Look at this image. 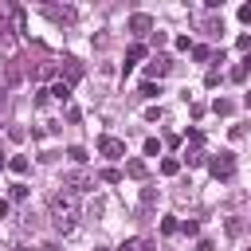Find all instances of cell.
<instances>
[{
    "mask_svg": "<svg viewBox=\"0 0 251 251\" xmlns=\"http://www.w3.org/2000/svg\"><path fill=\"white\" fill-rule=\"evenodd\" d=\"M126 173H129L133 180H141V176H145L149 169H145V161H141V157H129V161H126Z\"/></svg>",
    "mask_w": 251,
    "mask_h": 251,
    "instance_id": "9",
    "label": "cell"
},
{
    "mask_svg": "<svg viewBox=\"0 0 251 251\" xmlns=\"http://www.w3.org/2000/svg\"><path fill=\"white\" fill-rule=\"evenodd\" d=\"M196 251H212V239H200V243H196Z\"/></svg>",
    "mask_w": 251,
    "mask_h": 251,
    "instance_id": "28",
    "label": "cell"
},
{
    "mask_svg": "<svg viewBox=\"0 0 251 251\" xmlns=\"http://www.w3.org/2000/svg\"><path fill=\"white\" fill-rule=\"evenodd\" d=\"M94 251H106V247H94Z\"/></svg>",
    "mask_w": 251,
    "mask_h": 251,
    "instance_id": "31",
    "label": "cell"
},
{
    "mask_svg": "<svg viewBox=\"0 0 251 251\" xmlns=\"http://www.w3.org/2000/svg\"><path fill=\"white\" fill-rule=\"evenodd\" d=\"M47 216H51V227H55L59 235H71V231L78 227V216H82L78 196H71V192H55L51 204H47Z\"/></svg>",
    "mask_w": 251,
    "mask_h": 251,
    "instance_id": "1",
    "label": "cell"
},
{
    "mask_svg": "<svg viewBox=\"0 0 251 251\" xmlns=\"http://www.w3.org/2000/svg\"><path fill=\"white\" fill-rule=\"evenodd\" d=\"M212 110H216V114H231V102H227V98H216Z\"/></svg>",
    "mask_w": 251,
    "mask_h": 251,
    "instance_id": "24",
    "label": "cell"
},
{
    "mask_svg": "<svg viewBox=\"0 0 251 251\" xmlns=\"http://www.w3.org/2000/svg\"><path fill=\"white\" fill-rule=\"evenodd\" d=\"M67 157H71L75 165H82V161H86V149H82V145H71V149H67Z\"/></svg>",
    "mask_w": 251,
    "mask_h": 251,
    "instance_id": "16",
    "label": "cell"
},
{
    "mask_svg": "<svg viewBox=\"0 0 251 251\" xmlns=\"http://www.w3.org/2000/svg\"><path fill=\"white\" fill-rule=\"evenodd\" d=\"M169 71H173V59H169V55H153V59H149V67H145L149 82H153V78H165Z\"/></svg>",
    "mask_w": 251,
    "mask_h": 251,
    "instance_id": "4",
    "label": "cell"
},
{
    "mask_svg": "<svg viewBox=\"0 0 251 251\" xmlns=\"http://www.w3.org/2000/svg\"><path fill=\"white\" fill-rule=\"evenodd\" d=\"M176 231H184V235H196V231H200V224H196V220H184V224H176Z\"/></svg>",
    "mask_w": 251,
    "mask_h": 251,
    "instance_id": "22",
    "label": "cell"
},
{
    "mask_svg": "<svg viewBox=\"0 0 251 251\" xmlns=\"http://www.w3.org/2000/svg\"><path fill=\"white\" fill-rule=\"evenodd\" d=\"M157 94H161V82H149V78H145V82H141V98H157Z\"/></svg>",
    "mask_w": 251,
    "mask_h": 251,
    "instance_id": "13",
    "label": "cell"
},
{
    "mask_svg": "<svg viewBox=\"0 0 251 251\" xmlns=\"http://www.w3.org/2000/svg\"><path fill=\"white\" fill-rule=\"evenodd\" d=\"M4 165H8V161H4V153H0V169H4Z\"/></svg>",
    "mask_w": 251,
    "mask_h": 251,
    "instance_id": "29",
    "label": "cell"
},
{
    "mask_svg": "<svg viewBox=\"0 0 251 251\" xmlns=\"http://www.w3.org/2000/svg\"><path fill=\"white\" fill-rule=\"evenodd\" d=\"M8 169H12L16 176H24V173H27V157H20V153H16V157L8 161Z\"/></svg>",
    "mask_w": 251,
    "mask_h": 251,
    "instance_id": "11",
    "label": "cell"
},
{
    "mask_svg": "<svg viewBox=\"0 0 251 251\" xmlns=\"http://www.w3.org/2000/svg\"><path fill=\"white\" fill-rule=\"evenodd\" d=\"M12 200L24 204V200H27V184H12Z\"/></svg>",
    "mask_w": 251,
    "mask_h": 251,
    "instance_id": "21",
    "label": "cell"
},
{
    "mask_svg": "<svg viewBox=\"0 0 251 251\" xmlns=\"http://www.w3.org/2000/svg\"><path fill=\"white\" fill-rule=\"evenodd\" d=\"M16 47H20L16 31H0V55H4V59H12V55H16Z\"/></svg>",
    "mask_w": 251,
    "mask_h": 251,
    "instance_id": "7",
    "label": "cell"
},
{
    "mask_svg": "<svg viewBox=\"0 0 251 251\" xmlns=\"http://www.w3.org/2000/svg\"><path fill=\"white\" fill-rule=\"evenodd\" d=\"M0 106H4V90H0Z\"/></svg>",
    "mask_w": 251,
    "mask_h": 251,
    "instance_id": "30",
    "label": "cell"
},
{
    "mask_svg": "<svg viewBox=\"0 0 251 251\" xmlns=\"http://www.w3.org/2000/svg\"><path fill=\"white\" fill-rule=\"evenodd\" d=\"M208 169H212V176L216 180H231L235 176V153H216V157H208Z\"/></svg>",
    "mask_w": 251,
    "mask_h": 251,
    "instance_id": "2",
    "label": "cell"
},
{
    "mask_svg": "<svg viewBox=\"0 0 251 251\" xmlns=\"http://www.w3.org/2000/svg\"><path fill=\"white\" fill-rule=\"evenodd\" d=\"M129 31H133V35H149V31H153V20H149L145 12H133V16H129Z\"/></svg>",
    "mask_w": 251,
    "mask_h": 251,
    "instance_id": "6",
    "label": "cell"
},
{
    "mask_svg": "<svg viewBox=\"0 0 251 251\" xmlns=\"http://www.w3.org/2000/svg\"><path fill=\"white\" fill-rule=\"evenodd\" d=\"M67 78H71V82H78V78H82V67H78L75 59H67Z\"/></svg>",
    "mask_w": 251,
    "mask_h": 251,
    "instance_id": "14",
    "label": "cell"
},
{
    "mask_svg": "<svg viewBox=\"0 0 251 251\" xmlns=\"http://www.w3.org/2000/svg\"><path fill=\"white\" fill-rule=\"evenodd\" d=\"M192 59H200V63H204V59H212V47H204V43H200V47H192Z\"/></svg>",
    "mask_w": 251,
    "mask_h": 251,
    "instance_id": "23",
    "label": "cell"
},
{
    "mask_svg": "<svg viewBox=\"0 0 251 251\" xmlns=\"http://www.w3.org/2000/svg\"><path fill=\"white\" fill-rule=\"evenodd\" d=\"M63 184H67V192L75 196V192H82V188L90 184V176H86L82 169H75V173H67V176H63Z\"/></svg>",
    "mask_w": 251,
    "mask_h": 251,
    "instance_id": "5",
    "label": "cell"
},
{
    "mask_svg": "<svg viewBox=\"0 0 251 251\" xmlns=\"http://www.w3.org/2000/svg\"><path fill=\"white\" fill-rule=\"evenodd\" d=\"M145 55H149V47H145V43H133V47H129V51H126V71H129V67H133V63H141V59H145Z\"/></svg>",
    "mask_w": 251,
    "mask_h": 251,
    "instance_id": "8",
    "label": "cell"
},
{
    "mask_svg": "<svg viewBox=\"0 0 251 251\" xmlns=\"http://www.w3.org/2000/svg\"><path fill=\"white\" fill-rule=\"evenodd\" d=\"M231 82H247V63H235L231 67Z\"/></svg>",
    "mask_w": 251,
    "mask_h": 251,
    "instance_id": "15",
    "label": "cell"
},
{
    "mask_svg": "<svg viewBox=\"0 0 251 251\" xmlns=\"http://www.w3.org/2000/svg\"><path fill=\"white\" fill-rule=\"evenodd\" d=\"M161 235H176V216H165L161 220Z\"/></svg>",
    "mask_w": 251,
    "mask_h": 251,
    "instance_id": "17",
    "label": "cell"
},
{
    "mask_svg": "<svg viewBox=\"0 0 251 251\" xmlns=\"http://www.w3.org/2000/svg\"><path fill=\"white\" fill-rule=\"evenodd\" d=\"M98 153H102L106 161H122V157H126V141L114 137V133H102V137H98Z\"/></svg>",
    "mask_w": 251,
    "mask_h": 251,
    "instance_id": "3",
    "label": "cell"
},
{
    "mask_svg": "<svg viewBox=\"0 0 251 251\" xmlns=\"http://www.w3.org/2000/svg\"><path fill=\"white\" fill-rule=\"evenodd\" d=\"M239 24H251V4H239Z\"/></svg>",
    "mask_w": 251,
    "mask_h": 251,
    "instance_id": "25",
    "label": "cell"
},
{
    "mask_svg": "<svg viewBox=\"0 0 251 251\" xmlns=\"http://www.w3.org/2000/svg\"><path fill=\"white\" fill-rule=\"evenodd\" d=\"M145 157H161V141H157V137L145 141Z\"/></svg>",
    "mask_w": 251,
    "mask_h": 251,
    "instance_id": "19",
    "label": "cell"
},
{
    "mask_svg": "<svg viewBox=\"0 0 251 251\" xmlns=\"http://www.w3.org/2000/svg\"><path fill=\"white\" fill-rule=\"evenodd\" d=\"M176 51H192V39L188 35H176Z\"/></svg>",
    "mask_w": 251,
    "mask_h": 251,
    "instance_id": "26",
    "label": "cell"
},
{
    "mask_svg": "<svg viewBox=\"0 0 251 251\" xmlns=\"http://www.w3.org/2000/svg\"><path fill=\"white\" fill-rule=\"evenodd\" d=\"M161 173H165V176H176V173H180V161H176V157H165V161H161Z\"/></svg>",
    "mask_w": 251,
    "mask_h": 251,
    "instance_id": "12",
    "label": "cell"
},
{
    "mask_svg": "<svg viewBox=\"0 0 251 251\" xmlns=\"http://www.w3.org/2000/svg\"><path fill=\"white\" fill-rule=\"evenodd\" d=\"M98 176H102V180H106V184H118V180H122V173H118V169H102V173H98Z\"/></svg>",
    "mask_w": 251,
    "mask_h": 251,
    "instance_id": "20",
    "label": "cell"
},
{
    "mask_svg": "<svg viewBox=\"0 0 251 251\" xmlns=\"http://www.w3.org/2000/svg\"><path fill=\"white\" fill-rule=\"evenodd\" d=\"M47 98H55V102H67V98H71V82H55V86L47 90Z\"/></svg>",
    "mask_w": 251,
    "mask_h": 251,
    "instance_id": "10",
    "label": "cell"
},
{
    "mask_svg": "<svg viewBox=\"0 0 251 251\" xmlns=\"http://www.w3.org/2000/svg\"><path fill=\"white\" fill-rule=\"evenodd\" d=\"M8 212H12V204H8V200H4V196H0V220H4V216H8Z\"/></svg>",
    "mask_w": 251,
    "mask_h": 251,
    "instance_id": "27",
    "label": "cell"
},
{
    "mask_svg": "<svg viewBox=\"0 0 251 251\" xmlns=\"http://www.w3.org/2000/svg\"><path fill=\"white\" fill-rule=\"evenodd\" d=\"M118 251H145V239H137V235H133V239H126Z\"/></svg>",
    "mask_w": 251,
    "mask_h": 251,
    "instance_id": "18",
    "label": "cell"
}]
</instances>
